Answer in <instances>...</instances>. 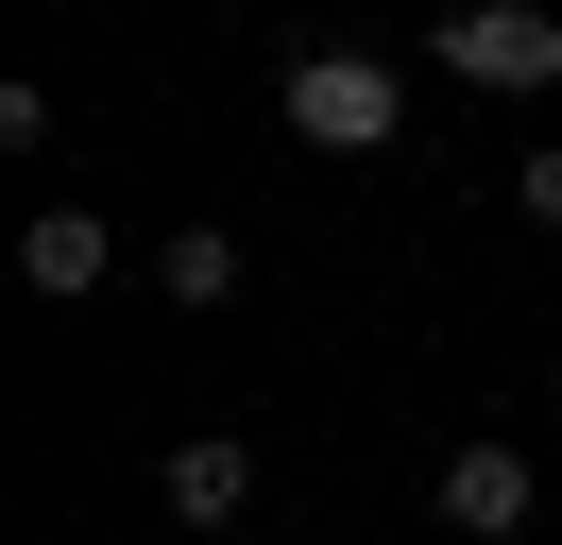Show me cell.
<instances>
[{
  "label": "cell",
  "instance_id": "1",
  "mask_svg": "<svg viewBox=\"0 0 562 545\" xmlns=\"http://www.w3.org/2000/svg\"><path fill=\"white\" fill-rule=\"evenodd\" d=\"M290 136H307V154H392V136H409V86H392V52H290Z\"/></svg>",
  "mask_w": 562,
  "mask_h": 545
},
{
  "label": "cell",
  "instance_id": "2",
  "mask_svg": "<svg viewBox=\"0 0 562 545\" xmlns=\"http://www.w3.org/2000/svg\"><path fill=\"white\" fill-rule=\"evenodd\" d=\"M443 68L494 86V102H528V86H562V18L546 0H443Z\"/></svg>",
  "mask_w": 562,
  "mask_h": 545
},
{
  "label": "cell",
  "instance_id": "3",
  "mask_svg": "<svg viewBox=\"0 0 562 545\" xmlns=\"http://www.w3.org/2000/svg\"><path fill=\"white\" fill-rule=\"evenodd\" d=\"M528 511H546V460H528V443H460L443 460V529L460 545H512Z\"/></svg>",
  "mask_w": 562,
  "mask_h": 545
},
{
  "label": "cell",
  "instance_id": "4",
  "mask_svg": "<svg viewBox=\"0 0 562 545\" xmlns=\"http://www.w3.org/2000/svg\"><path fill=\"white\" fill-rule=\"evenodd\" d=\"M103 272H120V238L86 222V204H52V222H18V290H35V307H86Z\"/></svg>",
  "mask_w": 562,
  "mask_h": 545
},
{
  "label": "cell",
  "instance_id": "5",
  "mask_svg": "<svg viewBox=\"0 0 562 545\" xmlns=\"http://www.w3.org/2000/svg\"><path fill=\"white\" fill-rule=\"evenodd\" d=\"M171 511H188V529H222V511H256V443H239V426L171 443Z\"/></svg>",
  "mask_w": 562,
  "mask_h": 545
},
{
  "label": "cell",
  "instance_id": "6",
  "mask_svg": "<svg viewBox=\"0 0 562 545\" xmlns=\"http://www.w3.org/2000/svg\"><path fill=\"white\" fill-rule=\"evenodd\" d=\"M154 290H171V307H239V238H222V222H188L171 256H154Z\"/></svg>",
  "mask_w": 562,
  "mask_h": 545
},
{
  "label": "cell",
  "instance_id": "7",
  "mask_svg": "<svg viewBox=\"0 0 562 545\" xmlns=\"http://www.w3.org/2000/svg\"><path fill=\"white\" fill-rule=\"evenodd\" d=\"M512 204H528V222H546V238H562V136H546V154H528V170H512Z\"/></svg>",
  "mask_w": 562,
  "mask_h": 545
}]
</instances>
